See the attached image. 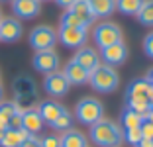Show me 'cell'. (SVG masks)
I'll return each instance as SVG.
<instances>
[{
  "label": "cell",
  "mask_w": 153,
  "mask_h": 147,
  "mask_svg": "<svg viewBox=\"0 0 153 147\" xmlns=\"http://www.w3.org/2000/svg\"><path fill=\"white\" fill-rule=\"evenodd\" d=\"M90 139L98 147H120L124 141V131L116 122L102 118L90 125Z\"/></svg>",
  "instance_id": "1"
},
{
  "label": "cell",
  "mask_w": 153,
  "mask_h": 147,
  "mask_svg": "<svg viewBox=\"0 0 153 147\" xmlns=\"http://www.w3.org/2000/svg\"><path fill=\"white\" fill-rule=\"evenodd\" d=\"M88 82L98 92H112L120 85V76H118L114 67H110L106 63H100L96 69H92L88 73Z\"/></svg>",
  "instance_id": "2"
},
{
  "label": "cell",
  "mask_w": 153,
  "mask_h": 147,
  "mask_svg": "<svg viewBox=\"0 0 153 147\" xmlns=\"http://www.w3.org/2000/svg\"><path fill=\"white\" fill-rule=\"evenodd\" d=\"M75 116H76V120L81 122V124L92 125L98 120H102L104 106H102L100 100H96V98H92V96L81 98V100L76 102V106H75Z\"/></svg>",
  "instance_id": "3"
},
{
  "label": "cell",
  "mask_w": 153,
  "mask_h": 147,
  "mask_svg": "<svg viewBox=\"0 0 153 147\" xmlns=\"http://www.w3.org/2000/svg\"><path fill=\"white\" fill-rule=\"evenodd\" d=\"M57 43V31L49 26H37L30 33V45L36 51H45V49H53Z\"/></svg>",
  "instance_id": "4"
},
{
  "label": "cell",
  "mask_w": 153,
  "mask_h": 147,
  "mask_svg": "<svg viewBox=\"0 0 153 147\" xmlns=\"http://www.w3.org/2000/svg\"><path fill=\"white\" fill-rule=\"evenodd\" d=\"M92 36H94V43L100 49H104L112 43L122 41V30H120V26H116L112 22H102L94 27V33Z\"/></svg>",
  "instance_id": "5"
},
{
  "label": "cell",
  "mask_w": 153,
  "mask_h": 147,
  "mask_svg": "<svg viewBox=\"0 0 153 147\" xmlns=\"http://www.w3.org/2000/svg\"><path fill=\"white\" fill-rule=\"evenodd\" d=\"M86 37H88V31L86 27H59L57 31V39L65 45V47L71 49H79L86 43Z\"/></svg>",
  "instance_id": "6"
},
{
  "label": "cell",
  "mask_w": 153,
  "mask_h": 147,
  "mask_svg": "<svg viewBox=\"0 0 153 147\" xmlns=\"http://www.w3.org/2000/svg\"><path fill=\"white\" fill-rule=\"evenodd\" d=\"M33 69L43 75H49V73H55L59 69V55L55 53L53 49H45V51H36L32 59Z\"/></svg>",
  "instance_id": "7"
},
{
  "label": "cell",
  "mask_w": 153,
  "mask_h": 147,
  "mask_svg": "<svg viewBox=\"0 0 153 147\" xmlns=\"http://www.w3.org/2000/svg\"><path fill=\"white\" fill-rule=\"evenodd\" d=\"M102 53H100V59H102L106 65L110 67H118V65H124L128 59V47L124 41H118V43H112L108 47L100 49Z\"/></svg>",
  "instance_id": "8"
},
{
  "label": "cell",
  "mask_w": 153,
  "mask_h": 147,
  "mask_svg": "<svg viewBox=\"0 0 153 147\" xmlns=\"http://www.w3.org/2000/svg\"><path fill=\"white\" fill-rule=\"evenodd\" d=\"M69 80L65 79V75L63 73H59V71H55V73H49V75H45V80H43V88L47 90V94L49 96H65L67 94V90H69Z\"/></svg>",
  "instance_id": "9"
},
{
  "label": "cell",
  "mask_w": 153,
  "mask_h": 147,
  "mask_svg": "<svg viewBox=\"0 0 153 147\" xmlns=\"http://www.w3.org/2000/svg\"><path fill=\"white\" fill-rule=\"evenodd\" d=\"M73 61L79 63L82 69H86V71H92V69H96L100 65V55L98 51H96L94 47H88V45H82V47L76 49L75 57H73Z\"/></svg>",
  "instance_id": "10"
},
{
  "label": "cell",
  "mask_w": 153,
  "mask_h": 147,
  "mask_svg": "<svg viewBox=\"0 0 153 147\" xmlns=\"http://www.w3.org/2000/svg\"><path fill=\"white\" fill-rule=\"evenodd\" d=\"M41 10L39 0H12V12L20 20H32Z\"/></svg>",
  "instance_id": "11"
},
{
  "label": "cell",
  "mask_w": 153,
  "mask_h": 147,
  "mask_svg": "<svg viewBox=\"0 0 153 147\" xmlns=\"http://www.w3.org/2000/svg\"><path fill=\"white\" fill-rule=\"evenodd\" d=\"M22 37V24L18 18H2L0 20V39L6 43L18 41Z\"/></svg>",
  "instance_id": "12"
},
{
  "label": "cell",
  "mask_w": 153,
  "mask_h": 147,
  "mask_svg": "<svg viewBox=\"0 0 153 147\" xmlns=\"http://www.w3.org/2000/svg\"><path fill=\"white\" fill-rule=\"evenodd\" d=\"M45 122L41 120L37 108H27V110L22 112V129H26L30 135H37L43 129Z\"/></svg>",
  "instance_id": "13"
},
{
  "label": "cell",
  "mask_w": 153,
  "mask_h": 147,
  "mask_svg": "<svg viewBox=\"0 0 153 147\" xmlns=\"http://www.w3.org/2000/svg\"><path fill=\"white\" fill-rule=\"evenodd\" d=\"M63 75H65V79L69 80V85H85V82H88V71L86 69H82L79 63H75L71 59V61L65 65V69H63Z\"/></svg>",
  "instance_id": "14"
},
{
  "label": "cell",
  "mask_w": 153,
  "mask_h": 147,
  "mask_svg": "<svg viewBox=\"0 0 153 147\" xmlns=\"http://www.w3.org/2000/svg\"><path fill=\"white\" fill-rule=\"evenodd\" d=\"M37 112H39L41 120L47 122V124H51L55 118H59L61 114H63L65 108H63V104L55 102V100H43V102L37 106Z\"/></svg>",
  "instance_id": "15"
},
{
  "label": "cell",
  "mask_w": 153,
  "mask_h": 147,
  "mask_svg": "<svg viewBox=\"0 0 153 147\" xmlns=\"http://www.w3.org/2000/svg\"><path fill=\"white\" fill-rule=\"evenodd\" d=\"M69 10H71V12L75 14V16L81 20V22L85 24L86 27H88L90 24L96 20L94 14H92V8H90V2H88V0H76V2H75V4H73Z\"/></svg>",
  "instance_id": "16"
},
{
  "label": "cell",
  "mask_w": 153,
  "mask_h": 147,
  "mask_svg": "<svg viewBox=\"0 0 153 147\" xmlns=\"http://www.w3.org/2000/svg\"><path fill=\"white\" fill-rule=\"evenodd\" d=\"M27 131L26 129H14V128H6L4 131V137L0 139V147H20V143L27 137Z\"/></svg>",
  "instance_id": "17"
},
{
  "label": "cell",
  "mask_w": 153,
  "mask_h": 147,
  "mask_svg": "<svg viewBox=\"0 0 153 147\" xmlns=\"http://www.w3.org/2000/svg\"><path fill=\"white\" fill-rule=\"evenodd\" d=\"M61 147H86V137L85 134L76 131V129H67L61 135Z\"/></svg>",
  "instance_id": "18"
},
{
  "label": "cell",
  "mask_w": 153,
  "mask_h": 147,
  "mask_svg": "<svg viewBox=\"0 0 153 147\" xmlns=\"http://www.w3.org/2000/svg\"><path fill=\"white\" fill-rule=\"evenodd\" d=\"M126 108L137 112L145 118V114L149 110V100L147 96H140V94H126Z\"/></svg>",
  "instance_id": "19"
},
{
  "label": "cell",
  "mask_w": 153,
  "mask_h": 147,
  "mask_svg": "<svg viewBox=\"0 0 153 147\" xmlns=\"http://www.w3.org/2000/svg\"><path fill=\"white\" fill-rule=\"evenodd\" d=\"M94 18H106L116 10V0H88Z\"/></svg>",
  "instance_id": "20"
},
{
  "label": "cell",
  "mask_w": 153,
  "mask_h": 147,
  "mask_svg": "<svg viewBox=\"0 0 153 147\" xmlns=\"http://www.w3.org/2000/svg\"><path fill=\"white\" fill-rule=\"evenodd\" d=\"M141 122H143V116H141V114L130 110V108H124V110H122V125H124L126 129L140 128Z\"/></svg>",
  "instance_id": "21"
},
{
  "label": "cell",
  "mask_w": 153,
  "mask_h": 147,
  "mask_svg": "<svg viewBox=\"0 0 153 147\" xmlns=\"http://www.w3.org/2000/svg\"><path fill=\"white\" fill-rule=\"evenodd\" d=\"M145 0H116V8L126 16H135Z\"/></svg>",
  "instance_id": "22"
},
{
  "label": "cell",
  "mask_w": 153,
  "mask_h": 147,
  "mask_svg": "<svg viewBox=\"0 0 153 147\" xmlns=\"http://www.w3.org/2000/svg\"><path fill=\"white\" fill-rule=\"evenodd\" d=\"M16 104L14 102H0V125L2 128H8L10 125V120L14 118L16 114Z\"/></svg>",
  "instance_id": "23"
},
{
  "label": "cell",
  "mask_w": 153,
  "mask_h": 147,
  "mask_svg": "<svg viewBox=\"0 0 153 147\" xmlns=\"http://www.w3.org/2000/svg\"><path fill=\"white\" fill-rule=\"evenodd\" d=\"M135 16H137L140 24H143V26H153V0H145L143 4H141L140 12L135 14Z\"/></svg>",
  "instance_id": "24"
},
{
  "label": "cell",
  "mask_w": 153,
  "mask_h": 147,
  "mask_svg": "<svg viewBox=\"0 0 153 147\" xmlns=\"http://www.w3.org/2000/svg\"><path fill=\"white\" fill-rule=\"evenodd\" d=\"M49 125L53 129H57V131H67V129H71V125H73V116L69 114L67 110H65L63 114H61L59 118H55Z\"/></svg>",
  "instance_id": "25"
},
{
  "label": "cell",
  "mask_w": 153,
  "mask_h": 147,
  "mask_svg": "<svg viewBox=\"0 0 153 147\" xmlns=\"http://www.w3.org/2000/svg\"><path fill=\"white\" fill-rule=\"evenodd\" d=\"M151 88V85L147 82V79H137L128 86V94H140V96H147V90Z\"/></svg>",
  "instance_id": "26"
},
{
  "label": "cell",
  "mask_w": 153,
  "mask_h": 147,
  "mask_svg": "<svg viewBox=\"0 0 153 147\" xmlns=\"http://www.w3.org/2000/svg\"><path fill=\"white\" fill-rule=\"evenodd\" d=\"M61 26H63V27H86L85 24H82L81 20H79L75 14L71 12V10H69V12H65L63 16H61Z\"/></svg>",
  "instance_id": "27"
},
{
  "label": "cell",
  "mask_w": 153,
  "mask_h": 147,
  "mask_svg": "<svg viewBox=\"0 0 153 147\" xmlns=\"http://www.w3.org/2000/svg\"><path fill=\"white\" fill-rule=\"evenodd\" d=\"M124 139H126L128 143H130V145H137V143L141 141V131H140V128H131V129H126V131H124Z\"/></svg>",
  "instance_id": "28"
},
{
  "label": "cell",
  "mask_w": 153,
  "mask_h": 147,
  "mask_svg": "<svg viewBox=\"0 0 153 147\" xmlns=\"http://www.w3.org/2000/svg\"><path fill=\"white\" fill-rule=\"evenodd\" d=\"M140 131H141V137L143 139H153V124L151 122L143 120L141 125H140Z\"/></svg>",
  "instance_id": "29"
},
{
  "label": "cell",
  "mask_w": 153,
  "mask_h": 147,
  "mask_svg": "<svg viewBox=\"0 0 153 147\" xmlns=\"http://www.w3.org/2000/svg\"><path fill=\"white\" fill-rule=\"evenodd\" d=\"M41 147H61V137L45 135V137H41Z\"/></svg>",
  "instance_id": "30"
},
{
  "label": "cell",
  "mask_w": 153,
  "mask_h": 147,
  "mask_svg": "<svg viewBox=\"0 0 153 147\" xmlns=\"http://www.w3.org/2000/svg\"><path fill=\"white\" fill-rule=\"evenodd\" d=\"M143 51H145L147 57L153 59V31L145 36V39H143Z\"/></svg>",
  "instance_id": "31"
},
{
  "label": "cell",
  "mask_w": 153,
  "mask_h": 147,
  "mask_svg": "<svg viewBox=\"0 0 153 147\" xmlns=\"http://www.w3.org/2000/svg\"><path fill=\"white\" fill-rule=\"evenodd\" d=\"M20 147H41V139L37 137V135H27V137L20 143Z\"/></svg>",
  "instance_id": "32"
},
{
  "label": "cell",
  "mask_w": 153,
  "mask_h": 147,
  "mask_svg": "<svg viewBox=\"0 0 153 147\" xmlns=\"http://www.w3.org/2000/svg\"><path fill=\"white\" fill-rule=\"evenodd\" d=\"M8 128H14V129H20V128H22V114H20V112H16V114H14V118L10 120V125H8Z\"/></svg>",
  "instance_id": "33"
},
{
  "label": "cell",
  "mask_w": 153,
  "mask_h": 147,
  "mask_svg": "<svg viewBox=\"0 0 153 147\" xmlns=\"http://www.w3.org/2000/svg\"><path fill=\"white\" fill-rule=\"evenodd\" d=\"M55 2H57V4L61 6V8H71V6L75 4L76 0H55Z\"/></svg>",
  "instance_id": "34"
},
{
  "label": "cell",
  "mask_w": 153,
  "mask_h": 147,
  "mask_svg": "<svg viewBox=\"0 0 153 147\" xmlns=\"http://www.w3.org/2000/svg\"><path fill=\"white\" fill-rule=\"evenodd\" d=\"M135 147H153V139H141Z\"/></svg>",
  "instance_id": "35"
},
{
  "label": "cell",
  "mask_w": 153,
  "mask_h": 147,
  "mask_svg": "<svg viewBox=\"0 0 153 147\" xmlns=\"http://www.w3.org/2000/svg\"><path fill=\"white\" fill-rule=\"evenodd\" d=\"M143 120H147V122H151V124H153V106H149V110H147V114H145Z\"/></svg>",
  "instance_id": "36"
},
{
  "label": "cell",
  "mask_w": 153,
  "mask_h": 147,
  "mask_svg": "<svg viewBox=\"0 0 153 147\" xmlns=\"http://www.w3.org/2000/svg\"><path fill=\"white\" fill-rule=\"evenodd\" d=\"M147 100H149V106H153V86L147 90Z\"/></svg>",
  "instance_id": "37"
},
{
  "label": "cell",
  "mask_w": 153,
  "mask_h": 147,
  "mask_svg": "<svg viewBox=\"0 0 153 147\" xmlns=\"http://www.w3.org/2000/svg\"><path fill=\"white\" fill-rule=\"evenodd\" d=\"M145 79H147V82H149V85L153 86V69H151V71L147 73V76H145Z\"/></svg>",
  "instance_id": "38"
},
{
  "label": "cell",
  "mask_w": 153,
  "mask_h": 147,
  "mask_svg": "<svg viewBox=\"0 0 153 147\" xmlns=\"http://www.w3.org/2000/svg\"><path fill=\"white\" fill-rule=\"evenodd\" d=\"M4 131H6V128H2V125H0V139L4 137Z\"/></svg>",
  "instance_id": "39"
},
{
  "label": "cell",
  "mask_w": 153,
  "mask_h": 147,
  "mask_svg": "<svg viewBox=\"0 0 153 147\" xmlns=\"http://www.w3.org/2000/svg\"><path fill=\"white\" fill-rule=\"evenodd\" d=\"M0 98H2V86H0Z\"/></svg>",
  "instance_id": "40"
},
{
  "label": "cell",
  "mask_w": 153,
  "mask_h": 147,
  "mask_svg": "<svg viewBox=\"0 0 153 147\" xmlns=\"http://www.w3.org/2000/svg\"><path fill=\"white\" fill-rule=\"evenodd\" d=\"M0 20H2V12H0Z\"/></svg>",
  "instance_id": "41"
},
{
  "label": "cell",
  "mask_w": 153,
  "mask_h": 147,
  "mask_svg": "<svg viewBox=\"0 0 153 147\" xmlns=\"http://www.w3.org/2000/svg\"><path fill=\"white\" fill-rule=\"evenodd\" d=\"M0 2H6V0H0Z\"/></svg>",
  "instance_id": "42"
},
{
  "label": "cell",
  "mask_w": 153,
  "mask_h": 147,
  "mask_svg": "<svg viewBox=\"0 0 153 147\" xmlns=\"http://www.w3.org/2000/svg\"><path fill=\"white\" fill-rule=\"evenodd\" d=\"M39 2H41V0H39Z\"/></svg>",
  "instance_id": "43"
}]
</instances>
